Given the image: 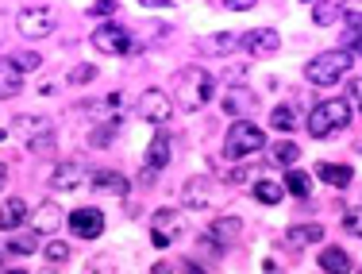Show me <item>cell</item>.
Wrapping results in <instances>:
<instances>
[{
  "instance_id": "obj_42",
  "label": "cell",
  "mask_w": 362,
  "mask_h": 274,
  "mask_svg": "<svg viewBox=\"0 0 362 274\" xmlns=\"http://www.w3.org/2000/svg\"><path fill=\"white\" fill-rule=\"evenodd\" d=\"M351 97H355V101H362V78H355V81H351Z\"/></svg>"
},
{
  "instance_id": "obj_3",
  "label": "cell",
  "mask_w": 362,
  "mask_h": 274,
  "mask_svg": "<svg viewBox=\"0 0 362 274\" xmlns=\"http://www.w3.org/2000/svg\"><path fill=\"white\" fill-rule=\"evenodd\" d=\"M351 66H355V58H351V50H324V55L308 58L305 62V81L313 85H335L343 78V74H351Z\"/></svg>"
},
{
  "instance_id": "obj_23",
  "label": "cell",
  "mask_w": 362,
  "mask_h": 274,
  "mask_svg": "<svg viewBox=\"0 0 362 274\" xmlns=\"http://www.w3.org/2000/svg\"><path fill=\"white\" fill-rule=\"evenodd\" d=\"M251 193H255V201H262V205H278L281 197H286V185L274 182V178H258L251 185Z\"/></svg>"
},
{
  "instance_id": "obj_33",
  "label": "cell",
  "mask_w": 362,
  "mask_h": 274,
  "mask_svg": "<svg viewBox=\"0 0 362 274\" xmlns=\"http://www.w3.org/2000/svg\"><path fill=\"white\" fill-rule=\"evenodd\" d=\"M35 247H39V236H35V232H23V236H12L8 251H16V255H31Z\"/></svg>"
},
{
  "instance_id": "obj_8",
  "label": "cell",
  "mask_w": 362,
  "mask_h": 274,
  "mask_svg": "<svg viewBox=\"0 0 362 274\" xmlns=\"http://www.w3.org/2000/svg\"><path fill=\"white\" fill-rule=\"evenodd\" d=\"M181 228H185V220H181L177 209H158L151 217V244L154 247H170L174 239H181Z\"/></svg>"
},
{
  "instance_id": "obj_43",
  "label": "cell",
  "mask_w": 362,
  "mask_h": 274,
  "mask_svg": "<svg viewBox=\"0 0 362 274\" xmlns=\"http://www.w3.org/2000/svg\"><path fill=\"white\" fill-rule=\"evenodd\" d=\"M4 182H8V166H0V190H4Z\"/></svg>"
},
{
  "instance_id": "obj_40",
  "label": "cell",
  "mask_w": 362,
  "mask_h": 274,
  "mask_svg": "<svg viewBox=\"0 0 362 274\" xmlns=\"http://www.w3.org/2000/svg\"><path fill=\"white\" fill-rule=\"evenodd\" d=\"M347 228H351L355 236H362V212H351V217H347Z\"/></svg>"
},
{
  "instance_id": "obj_36",
  "label": "cell",
  "mask_w": 362,
  "mask_h": 274,
  "mask_svg": "<svg viewBox=\"0 0 362 274\" xmlns=\"http://www.w3.org/2000/svg\"><path fill=\"white\" fill-rule=\"evenodd\" d=\"M12 62L20 66V70H39V55H35V50H23V55H16Z\"/></svg>"
},
{
  "instance_id": "obj_37",
  "label": "cell",
  "mask_w": 362,
  "mask_h": 274,
  "mask_svg": "<svg viewBox=\"0 0 362 274\" xmlns=\"http://www.w3.org/2000/svg\"><path fill=\"white\" fill-rule=\"evenodd\" d=\"M343 23H347L351 31H362V12L358 8H347V12H343Z\"/></svg>"
},
{
  "instance_id": "obj_4",
  "label": "cell",
  "mask_w": 362,
  "mask_h": 274,
  "mask_svg": "<svg viewBox=\"0 0 362 274\" xmlns=\"http://www.w3.org/2000/svg\"><path fill=\"white\" fill-rule=\"evenodd\" d=\"M262 147H266V135L258 124H251V120H235V124L228 127V135H223V155L228 159H251Z\"/></svg>"
},
{
  "instance_id": "obj_31",
  "label": "cell",
  "mask_w": 362,
  "mask_h": 274,
  "mask_svg": "<svg viewBox=\"0 0 362 274\" xmlns=\"http://www.w3.org/2000/svg\"><path fill=\"white\" fill-rule=\"evenodd\" d=\"M74 255V247L66 244V239H54V244H47V259H50V267H62L66 259Z\"/></svg>"
},
{
  "instance_id": "obj_6",
  "label": "cell",
  "mask_w": 362,
  "mask_h": 274,
  "mask_svg": "<svg viewBox=\"0 0 362 274\" xmlns=\"http://www.w3.org/2000/svg\"><path fill=\"white\" fill-rule=\"evenodd\" d=\"M93 174H97V170H89L81 159H66V162H58L54 174H50V190L74 193V190H81V185H93Z\"/></svg>"
},
{
  "instance_id": "obj_27",
  "label": "cell",
  "mask_w": 362,
  "mask_h": 274,
  "mask_svg": "<svg viewBox=\"0 0 362 274\" xmlns=\"http://www.w3.org/2000/svg\"><path fill=\"white\" fill-rule=\"evenodd\" d=\"M239 47V35H231V31H220V35H212L209 42H204V50H212V55H231V50Z\"/></svg>"
},
{
  "instance_id": "obj_10",
  "label": "cell",
  "mask_w": 362,
  "mask_h": 274,
  "mask_svg": "<svg viewBox=\"0 0 362 274\" xmlns=\"http://www.w3.org/2000/svg\"><path fill=\"white\" fill-rule=\"evenodd\" d=\"M239 47L255 58H270V55H278L281 35L274 28H255V31H247V35H239Z\"/></svg>"
},
{
  "instance_id": "obj_7",
  "label": "cell",
  "mask_w": 362,
  "mask_h": 274,
  "mask_svg": "<svg viewBox=\"0 0 362 274\" xmlns=\"http://www.w3.org/2000/svg\"><path fill=\"white\" fill-rule=\"evenodd\" d=\"M174 97H170L166 89H146L139 97V116L146 120V124H170L174 120Z\"/></svg>"
},
{
  "instance_id": "obj_17",
  "label": "cell",
  "mask_w": 362,
  "mask_h": 274,
  "mask_svg": "<svg viewBox=\"0 0 362 274\" xmlns=\"http://www.w3.org/2000/svg\"><path fill=\"white\" fill-rule=\"evenodd\" d=\"M255 108V93L243 89V85H231L228 93H223V113L228 116H247Z\"/></svg>"
},
{
  "instance_id": "obj_2",
  "label": "cell",
  "mask_w": 362,
  "mask_h": 274,
  "mask_svg": "<svg viewBox=\"0 0 362 274\" xmlns=\"http://www.w3.org/2000/svg\"><path fill=\"white\" fill-rule=\"evenodd\" d=\"M351 124V101L343 97H332V101H320V105H313V113H308L305 127L313 139H327L332 132H339V127Z\"/></svg>"
},
{
  "instance_id": "obj_41",
  "label": "cell",
  "mask_w": 362,
  "mask_h": 274,
  "mask_svg": "<svg viewBox=\"0 0 362 274\" xmlns=\"http://www.w3.org/2000/svg\"><path fill=\"white\" fill-rule=\"evenodd\" d=\"M228 8H231V12H251V8H255V4H251V0H231V4H228Z\"/></svg>"
},
{
  "instance_id": "obj_34",
  "label": "cell",
  "mask_w": 362,
  "mask_h": 274,
  "mask_svg": "<svg viewBox=\"0 0 362 274\" xmlns=\"http://www.w3.org/2000/svg\"><path fill=\"white\" fill-rule=\"evenodd\" d=\"M97 78V66H89V62H81V66H74L70 70V81L74 85H85V81H93Z\"/></svg>"
},
{
  "instance_id": "obj_39",
  "label": "cell",
  "mask_w": 362,
  "mask_h": 274,
  "mask_svg": "<svg viewBox=\"0 0 362 274\" xmlns=\"http://www.w3.org/2000/svg\"><path fill=\"white\" fill-rule=\"evenodd\" d=\"M347 42H351V58H355V55H362V31H351V35H347Z\"/></svg>"
},
{
  "instance_id": "obj_25",
  "label": "cell",
  "mask_w": 362,
  "mask_h": 274,
  "mask_svg": "<svg viewBox=\"0 0 362 274\" xmlns=\"http://www.w3.org/2000/svg\"><path fill=\"white\" fill-rule=\"evenodd\" d=\"M343 12H347L343 4H327V0L313 4V20L320 23V28H332V23H339V20H343Z\"/></svg>"
},
{
  "instance_id": "obj_30",
  "label": "cell",
  "mask_w": 362,
  "mask_h": 274,
  "mask_svg": "<svg viewBox=\"0 0 362 274\" xmlns=\"http://www.w3.org/2000/svg\"><path fill=\"white\" fill-rule=\"evenodd\" d=\"M255 174H258V166H228L223 170V178L231 185H255Z\"/></svg>"
},
{
  "instance_id": "obj_15",
  "label": "cell",
  "mask_w": 362,
  "mask_h": 274,
  "mask_svg": "<svg viewBox=\"0 0 362 274\" xmlns=\"http://www.w3.org/2000/svg\"><path fill=\"white\" fill-rule=\"evenodd\" d=\"M239 239H243V220H239V217H220L216 224L209 228L204 244H212V247H231V244H239Z\"/></svg>"
},
{
  "instance_id": "obj_46",
  "label": "cell",
  "mask_w": 362,
  "mask_h": 274,
  "mask_svg": "<svg viewBox=\"0 0 362 274\" xmlns=\"http://www.w3.org/2000/svg\"><path fill=\"white\" fill-rule=\"evenodd\" d=\"M0 270H4V251H0Z\"/></svg>"
},
{
  "instance_id": "obj_22",
  "label": "cell",
  "mask_w": 362,
  "mask_h": 274,
  "mask_svg": "<svg viewBox=\"0 0 362 274\" xmlns=\"http://www.w3.org/2000/svg\"><path fill=\"white\" fill-rule=\"evenodd\" d=\"M316 174H320V182L335 185V190L351 185V166H343V162H320V166H316Z\"/></svg>"
},
{
  "instance_id": "obj_45",
  "label": "cell",
  "mask_w": 362,
  "mask_h": 274,
  "mask_svg": "<svg viewBox=\"0 0 362 274\" xmlns=\"http://www.w3.org/2000/svg\"><path fill=\"white\" fill-rule=\"evenodd\" d=\"M42 274H58V270H54V267H47V270H42Z\"/></svg>"
},
{
  "instance_id": "obj_12",
  "label": "cell",
  "mask_w": 362,
  "mask_h": 274,
  "mask_svg": "<svg viewBox=\"0 0 362 274\" xmlns=\"http://www.w3.org/2000/svg\"><path fill=\"white\" fill-rule=\"evenodd\" d=\"M12 135H20V139L35 143V139H47V135H54V124H50L47 116H28L20 113L12 120Z\"/></svg>"
},
{
  "instance_id": "obj_26",
  "label": "cell",
  "mask_w": 362,
  "mask_h": 274,
  "mask_svg": "<svg viewBox=\"0 0 362 274\" xmlns=\"http://www.w3.org/2000/svg\"><path fill=\"white\" fill-rule=\"evenodd\" d=\"M119 270V259L112 251H100L89 259V267H85V274H116Z\"/></svg>"
},
{
  "instance_id": "obj_5",
  "label": "cell",
  "mask_w": 362,
  "mask_h": 274,
  "mask_svg": "<svg viewBox=\"0 0 362 274\" xmlns=\"http://www.w3.org/2000/svg\"><path fill=\"white\" fill-rule=\"evenodd\" d=\"M16 28L28 39H47L54 31V8L50 4H23L20 16H16Z\"/></svg>"
},
{
  "instance_id": "obj_1",
  "label": "cell",
  "mask_w": 362,
  "mask_h": 274,
  "mask_svg": "<svg viewBox=\"0 0 362 274\" xmlns=\"http://www.w3.org/2000/svg\"><path fill=\"white\" fill-rule=\"evenodd\" d=\"M212 74L201 70V66H185V70L174 74V108L181 105V113H197V108L209 105L212 97Z\"/></svg>"
},
{
  "instance_id": "obj_11",
  "label": "cell",
  "mask_w": 362,
  "mask_h": 274,
  "mask_svg": "<svg viewBox=\"0 0 362 274\" xmlns=\"http://www.w3.org/2000/svg\"><path fill=\"white\" fill-rule=\"evenodd\" d=\"M66 224H70L74 236L97 239L100 232H105V212H100V209H74L70 217H66Z\"/></svg>"
},
{
  "instance_id": "obj_24",
  "label": "cell",
  "mask_w": 362,
  "mask_h": 274,
  "mask_svg": "<svg viewBox=\"0 0 362 274\" xmlns=\"http://www.w3.org/2000/svg\"><path fill=\"white\" fill-rule=\"evenodd\" d=\"M286 239L293 247H308V244H320L324 239V228L320 224H293L289 232H286Z\"/></svg>"
},
{
  "instance_id": "obj_21",
  "label": "cell",
  "mask_w": 362,
  "mask_h": 274,
  "mask_svg": "<svg viewBox=\"0 0 362 274\" xmlns=\"http://www.w3.org/2000/svg\"><path fill=\"white\" fill-rule=\"evenodd\" d=\"M320 267H324V274H351V270H355V263H351V255L343 251V247H324V251H320Z\"/></svg>"
},
{
  "instance_id": "obj_38",
  "label": "cell",
  "mask_w": 362,
  "mask_h": 274,
  "mask_svg": "<svg viewBox=\"0 0 362 274\" xmlns=\"http://www.w3.org/2000/svg\"><path fill=\"white\" fill-rule=\"evenodd\" d=\"M85 12H89V16H112V12H116V4H112V0H100V4H89Z\"/></svg>"
},
{
  "instance_id": "obj_19",
  "label": "cell",
  "mask_w": 362,
  "mask_h": 274,
  "mask_svg": "<svg viewBox=\"0 0 362 274\" xmlns=\"http://www.w3.org/2000/svg\"><path fill=\"white\" fill-rule=\"evenodd\" d=\"M23 220H28V201H23V197H8V201L0 205V228H4V232H16Z\"/></svg>"
},
{
  "instance_id": "obj_47",
  "label": "cell",
  "mask_w": 362,
  "mask_h": 274,
  "mask_svg": "<svg viewBox=\"0 0 362 274\" xmlns=\"http://www.w3.org/2000/svg\"><path fill=\"white\" fill-rule=\"evenodd\" d=\"M8 274H28V270H8Z\"/></svg>"
},
{
  "instance_id": "obj_29",
  "label": "cell",
  "mask_w": 362,
  "mask_h": 274,
  "mask_svg": "<svg viewBox=\"0 0 362 274\" xmlns=\"http://www.w3.org/2000/svg\"><path fill=\"white\" fill-rule=\"evenodd\" d=\"M270 124L278 127V132H293V127H297V113H293L289 105H278L270 113Z\"/></svg>"
},
{
  "instance_id": "obj_9",
  "label": "cell",
  "mask_w": 362,
  "mask_h": 274,
  "mask_svg": "<svg viewBox=\"0 0 362 274\" xmlns=\"http://www.w3.org/2000/svg\"><path fill=\"white\" fill-rule=\"evenodd\" d=\"M89 42L100 50V55H127V50H132V35H127L119 23H105V28H97Z\"/></svg>"
},
{
  "instance_id": "obj_13",
  "label": "cell",
  "mask_w": 362,
  "mask_h": 274,
  "mask_svg": "<svg viewBox=\"0 0 362 274\" xmlns=\"http://www.w3.org/2000/svg\"><path fill=\"white\" fill-rule=\"evenodd\" d=\"M216 201V197H212V178H189L185 185H181V205H185V209H209V205Z\"/></svg>"
},
{
  "instance_id": "obj_14",
  "label": "cell",
  "mask_w": 362,
  "mask_h": 274,
  "mask_svg": "<svg viewBox=\"0 0 362 274\" xmlns=\"http://www.w3.org/2000/svg\"><path fill=\"white\" fill-rule=\"evenodd\" d=\"M170 155H174V135H170V132H154L151 135V147H146V170H151V174L166 170Z\"/></svg>"
},
{
  "instance_id": "obj_35",
  "label": "cell",
  "mask_w": 362,
  "mask_h": 274,
  "mask_svg": "<svg viewBox=\"0 0 362 274\" xmlns=\"http://www.w3.org/2000/svg\"><path fill=\"white\" fill-rule=\"evenodd\" d=\"M89 147H112V127H93V132H89Z\"/></svg>"
},
{
  "instance_id": "obj_28",
  "label": "cell",
  "mask_w": 362,
  "mask_h": 274,
  "mask_svg": "<svg viewBox=\"0 0 362 274\" xmlns=\"http://www.w3.org/2000/svg\"><path fill=\"white\" fill-rule=\"evenodd\" d=\"M286 190L297 193V197H308V193H313V178H308L305 170H289V174H286Z\"/></svg>"
},
{
  "instance_id": "obj_44",
  "label": "cell",
  "mask_w": 362,
  "mask_h": 274,
  "mask_svg": "<svg viewBox=\"0 0 362 274\" xmlns=\"http://www.w3.org/2000/svg\"><path fill=\"white\" fill-rule=\"evenodd\" d=\"M189 274H204V270L201 267H189Z\"/></svg>"
},
{
  "instance_id": "obj_16",
  "label": "cell",
  "mask_w": 362,
  "mask_h": 274,
  "mask_svg": "<svg viewBox=\"0 0 362 274\" xmlns=\"http://www.w3.org/2000/svg\"><path fill=\"white\" fill-rule=\"evenodd\" d=\"M58 224H62V209H58V201H42L39 209L31 212V228H35V236L58 232Z\"/></svg>"
},
{
  "instance_id": "obj_18",
  "label": "cell",
  "mask_w": 362,
  "mask_h": 274,
  "mask_svg": "<svg viewBox=\"0 0 362 274\" xmlns=\"http://www.w3.org/2000/svg\"><path fill=\"white\" fill-rule=\"evenodd\" d=\"M23 89V70L12 62V58H0V101L16 97Z\"/></svg>"
},
{
  "instance_id": "obj_32",
  "label": "cell",
  "mask_w": 362,
  "mask_h": 274,
  "mask_svg": "<svg viewBox=\"0 0 362 274\" xmlns=\"http://www.w3.org/2000/svg\"><path fill=\"white\" fill-rule=\"evenodd\" d=\"M297 159H300V147H297V143H274V162H281V166H293Z\"/></svg>"
},
{
  "instance_id": "obj_20",
  "label": "cell",
  "mask_w": 362,
  "mask_h": 274,
  "mask_svg": "<svg viewBox=\"0 0 362 274\" xmlns=\"http://www.w3.org/2000/svg\"><path fill=\"white\" fill-rule=\"evenodd\" d=\"M93 190H105L112 197H127L132 182H127L124 174H116V170H97V174H93Z\"/></svg>"
}]
</instances>
